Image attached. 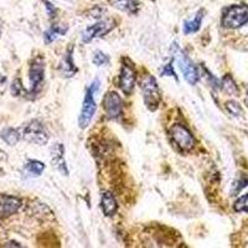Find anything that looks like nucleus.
Instances as JSON below:
<instances>
[{
    "mask_svg": "<svg viewBox=\"0 0 248 248\" xmlns=\"http://www.w3.org/2000/svg\"><path fill=\"white\" fill-rule=\"evenodd\" d=\"M221 24L226 29H240L248 24V5L234 4L225 9Z\"/></svg>",
    "mask_w": 248,
    "mask_h": 248,
    "instance_id": "obj_1",
    "label": "nucleus"
},
{
    "mask_svg": "<svg viewBox=\"0 0 248 248\" xmlns=\"http://www.w3.org/2000/svg\"><path fill=\"white\" fill-rule=\"evenodd\" d=\"M97 88H98V81H94L90 87L86 90L85 99H83V103H82L81 113H79L78 117V127L81 129H85L90 125V123L92 122L93 117L96 114L97 110V105L96 99H94V93H96Z\"/></svg>",
    "mask_w": 248,
    "mask_h": 248,
    "instance_id": "obj_2",
    "label": "nucleus"
},
{
    "mask_svg": "<svg viewBox=\"0 0 248 248\" xmlns=\"http://www.w3.org/2000/svg\"><path fill=\"white\" fill-rule=\"evenodd\" d=\"M140 90L143 92L144 103L152 112L156 110L161 103V92L159 90L158 82L150 75L144 76L140 81Z\"/></svg>",
    "mask_w": 248,
    "mask_h": 248,
    "instance_id": "obj_3",
    "label": "nucleus"
},
{
    "mask_svg": "<svg viewBox=\"0 0 248 248\" xmlns=\"http://www.w3.org/2000/svg\"><path fill=\"white\" fill-rule=\"evenodd\" d=\"M21 133V139L31 144L36 145H46L48 141L47 130L43 125V123L37 119L28 122L23 127L19 128Z\"/></svg>",
    "mask_w": 248,
    "mask_h": 248,
    "instance_id": "obj_4",
    "label": "nucleus"
},
{
    "mask_svg": "<svg viewBox=\"0 0 248 248\" xmlns=\"http://www.w3.org/2000/svg\"><path fill=\"white\" fill-rule=\"evenodd\" d=\"M170 137L172 141L179 147V149L187 152L195 147V138L192 133L190 132L184 124L176 123L170 129Z\"/></svg>",
    "mask_w": 248,
    "mask_h": 248,
    "instance_id": "obj_5",
    "label": "nucleus"
},
{
    "mask_svg": "<svg viewBox=\"0 0 248 248\" xmlns=\"http://www.w3.org/2000/svg\"><path fill=\"white\" fill-rule=\"evenodd\" d=\"M29 77H30V92L31 97L37 94L43 87L44 78H45V63L41 57H36L31 62L30 70H29Z\"/></svg>",
    "mask_w": 248,
    "mask_h": 248,
    "instance_id": "obj_6",
    "label": "nucleus"
},
{
    "mask_svg": "<svg viewBox=\"0 0 248 248\" xmlns=\"http://www.w3.org/2000/svg\"><path fill=\"white\" fill-rule=\"evenodd\" d=\"M137 81V75L136 70L133 67V63H130L127 59L123 61V65L121 67V75H119V81L118 85L119 88L124 94L129 96L130 93L134 90Z\"/></svg>",
    "mask_w": 248,
    "mask_h": 248,
    "instance_id": "obj_7",
    "label": "nucleus"
},
{
    "mask_svg": "<svg viewBox=\"0 0 248 248\" xmlns=\"http://www.w3.org/2000/svg\"><path fill=\"white\" fill-rule=\"evenodd\" d=\"M114 20H101L98 23L93 24V25L88 26L85 29L83 34H82V43L88 44L96 37H102L107 35L109 31L114 29Z\"/></svg>",
    "mask_w": 248,
    "mask_h": 248,
    "instance_id": "obj_8",
    "label": "nucleus"
},
{
    "mask_svg": "<svg viewBox=\"0 0 248 248\" xmlns=\"http://www.w3.org/2000/svg\"><path fill=\"white\" fill-rule=\"evenodd\" d=\"M176 61H178L179 68L183 72V76L186 82L190 85H196L200 79V74H199L198 67L194 65V62L189 59V56L183 51H179Z\"/></svg>",
    "mask_w": 248,
    "mask_h": 248,
    "instance_id": "obj_9",
    "label": "nucleus"
},
{
    "mask_svg": "<svg viewBox=\"0 0 248 248\" xmlns=\"http://www.w3.org/2000/svg\"><path fill=\"white\" fill-rule=\"evenodd\" d=\"M103 108L109 119H117L121 117L122 110V98L117 92H107L103 97Z\"/></svg>",
    "mask_w": 248,
    "mask_h": 248,
    "instance_id": "obj_10",
    "label": "nucleus"
},
{
    "mask_svg": "<svg viewBox=\"0 0 248 248\" xmlns=\"http://www.w3.org/2000/svg\"><path fill=\"white\" fill-rule=\"evenodd\" d=\"M51 160L54 163L55 168L61 174L68 175V169L65 160V148H63L62 144L56 143L54 147L51 148Z\"/></svg>",
    "mask_w": 248,
    "mask_h": 248,
    "instance_id": "obj_11",
    "label": "nucleus"
},
{
    "mask_svg": "<svg viewBox=\"0 0 248 248\" xmlns=\"http://www.w3.org/2000/svg\"><path fill=\"white\" fill-rule=\"evenodd\" d=\"M20 206H21V200L13 196L1 195L0 196V216L8 217L15 214L20 209Z\"/></svg>",
    "mask_w": 248,
    "mask_h": 248,
    "instance_id": "obj_12",
    "label": "nucleus"
},
{
    "mask_svg": "<svg viewBox=\"0 0 248 248\" xmlns=\"http://www.w3.org/2000/svg\"><path fill=\"white\" fill-rule=\"evenodd\" d=\"M101 207L103 214H105V216L112 217L116 215L117 210H118V203H117L116 199H114V196H113L110 192L106 191L102 194Z\"/></svg>",
    "mask_w": 248,
    "mask_h": 248,
    "instance_id": "obj_13",
    "label": "nucleus"
},
{
    "mask_svg": "<svg viewBox=\"0 0 248 248\" xmlns=\"http://www.w3.org/2000/svg\"><path fill=\"white\" fill-rule=\"evenodd\" d=\"M72 52H74V47H70L67 51V54L62 59L61 65H60V70L61 74L65 77H72L77 72V68L74 63V57H72Z\"/></svg>",
    "mask_w": 248,
    "mask_h": 248,
    "instance_id": "obj_14",
    "label": "nucleus"
},
{
    "mask_svg": "<svg viewBox=\"0 0 248 248\" xmlns=\"http://www.w3.org/2000/svg\"><path fill=\"white\" fill-rule=\"evenodd\" d=\"M112 5L128 14H137L140 8V3L138 0H112Z\"/></svg>",
    "mask_w": 248,
    "mask_h": 248,
    "instance_id": "obj_15",
    "label": "nucleus"
},
{
    "mask_svg": "<svg viewBox=\"0 0 248 248\" xmlns=\"http://www.w3.org/2000/svg\"><path fill=\"white\" fill-rule=\"evenodd\" d=\"M202 19H203V10H199L196 13V15L194 16V19L191 20H186L185 23H184V34L189 35V34H194V32H198L201 28V24H202Z\"/></svg>",
    "mask_w": 248,
    "mask_h": 248,
    "instance_id": "obj_16",
    "label": "nucleus"
},
{
    "mask_svg": "<svg viewBox=\"0 0 248 248\" xmlns=\"http://www.w3.org/2000/svg\"><path fill=\"white\" fill-rule=\"evenodd\" d=\"M0 138L3 139L8 145H16L21 140V133H20L19 128L8 127L0 132Z\"/></svg>",
    "mask_w": 248,
    "mask_h": 248,
    "instance_id": "obj_17",
    "label": "nucleus"
},
{
    "mask_svg": "<svg viewBox=\"0 0 248 248\" xmlns=\"http://www.w3.org/2000/svg\"><path fill=\"white\" fill-rule=\"evenodd\" d=\"M67 30H68L67 26H61V25L50 26V29H48V30L45 32V35H44V37H45V43L46 44L54 43L55 40H56L59 36H63V35L67 32Z\"/></svg>",
    "mask_w": 248,
    "mask_h": 248,
    "instance_id": "obj_18",
    "label": "nucleus"
},
{
    "mask_svg": "<svg viewBox=\"0 0 248 248\" xmlns=\"http://www.w3.org/2000/svg\"><path fill=\"white\" fill-rule=\"evenodd\" d=\"M24 169L30 176H40L45 170V164L39 160H29L26 161Z\"/></svg>",
    "mask_w": 248,
    "mask_h": 248,
    "instance_id": "obj_19",
    "label": "nucleus"
},
{
    "mask_svg": "<svg viewBox=\"0 0 248 248\" xmlns=\"http://www.w3.org/2000/svg\"><path fill=\"white\" fill-rule=\"evenodd\" d=\"M221 87L226 91L230 94H234L237 96L238 94V87H237L236 82L233 81V78L231 77V75H226L222 78V82H221Z\"/></svg>",
    "mask_w": 248,
    "mask_h": 248,
    "instance_id": "obj_20",
    "label": "nucleus"
},
{
    "mask_svg": "<svg viewBox=\"0 0 248 248\" xmlns=\"http://www.w3.org/2000/svg\"><path fill=\"white\" fill-rule=\"evenodd\" d=\"M233 209L236 212H248V194L241 196V198L234 202Z\"/></svg>",
    "mask_w": 248,
    "mask_h": 248,
    "instance_id": "obj_21",
    "label": "nucleus"
},
{
    "mask_svg": "<svg viewBox=\"0 0 248 248\" xmlns=\"http://www.w3.org/2000/svg\"><path fill=\"white\" fill-rule=\"evenodd\" d=\"M247 185H248V179L245 178V176H242V178H240L238 180L234 181L233 186H232V192H231L232 196H236V195L240 194V192L242 191Z\"/></svg>",
    "mask_w": 248,
    "mask_h": 248,
    "instance_id": "obj_22",
    "label": "nucleus"
},
{
    "mask_svg": "<svg viewBox=\"0 0 248 248\" xmlns=\"http://www.w3.org/2000/svg\"><path fill=\"white\" fill-rule=\"evenodd\" d=\"M226 108H227V110L231 113L232 116H234V117L242 116L243 110H242V108H241V106L238 105L237 102H234V101L227 102V103H226Z\"/></svg>",
    "mask_w": 248,
    "mask_h": 248,
    "instance_id": "obj_23",
    "label": "nucleus"
},
{
    "mask_svg": "<svg viewBox=\"0 0 248 248\" xmlns=\"http://www.w3.org/2000/svg\"><path fill=\"white\" fill-rule=\"evenodd\" d=\"M108 62H109V57L105 54V52H102V51H96V54L93 56V63L97 66H103L107 65Z\"/></svg>",
    "mask_w": 248,
    "mask_h": 248,
    "instance_id": "obj_24",
    "label": "nucleus"
},
{
    "mask_svg": "<svg viewBox=\"0 0 248 248\" xmlns=\"http://www.w3.org/2000/svg\"><path fill=\"white\" fill-rule=\"evenodd\" d=\"M161 76H172L175 79H178V76H176L174 67H172V61L164 66L163 71H161Z\"/></svg>",
    "mask_w": 248,
    "mask_h": 248,
    "instance_id": "obj_25",
    "label": "nucleus"
},
{
    "mask_svg": "<svg viewBox=\"0 0 248 248\" xmlns=\"http://www.w3.org/2000/svg\"><path fill=\"white\" fill-rule=\"evenodd\" d=\"M12 92L14 96H20V94L24 92V87L23 85H21V81H20L19 78H16L14 82H13Z\"/></svg>",
    "mask_w": 248,
    "mask_h": 248,
    "instance_id": "obj_26",
    "label": "nucleus"
},
{
    "mask_svg": "<svg viewBox=\"0 0 248 248\" xmlns=\"http://www.w3.org/2000/svg\"><path fill=\"white\" fill-rule=\"evenodd\" d=\"M6 160H8V154H6L3 149H0V163Z\"/></svg>",
    "mask_w": 248,
    "mask_h": 248,
    "instance_id": "obj_27",
    "label": "nucleus"
},
{
    "mask_svg": "<svg viewBox=\"0 0 248 248\" xmlns=\"http://www.w3.org/2000/svg\"><path fill=\"white\" fill-rule=\"evenodd\" d=\"M246 105L248 106V88H247V96H246Z\"/></svg>",
    "mask_w": 248,
    "mask_h": 248,
    "instance_id": "obj_28",
    "label": "nucleus"
},
{
    "mask_svg": "<svg viewBox=\"0 0 248 248\" xmlns=\"http://www.w3.org/2000/svg\"><path fill=\"white\" fill-rule=\"evenodd\" d=\"M0 36H1V23H0Z\"/></svg>",
    "mask_w": 248,
    "mask_h": 248,
    "instance_id": "obj_29",
    "label": "nucleus"
}]
</instances>
